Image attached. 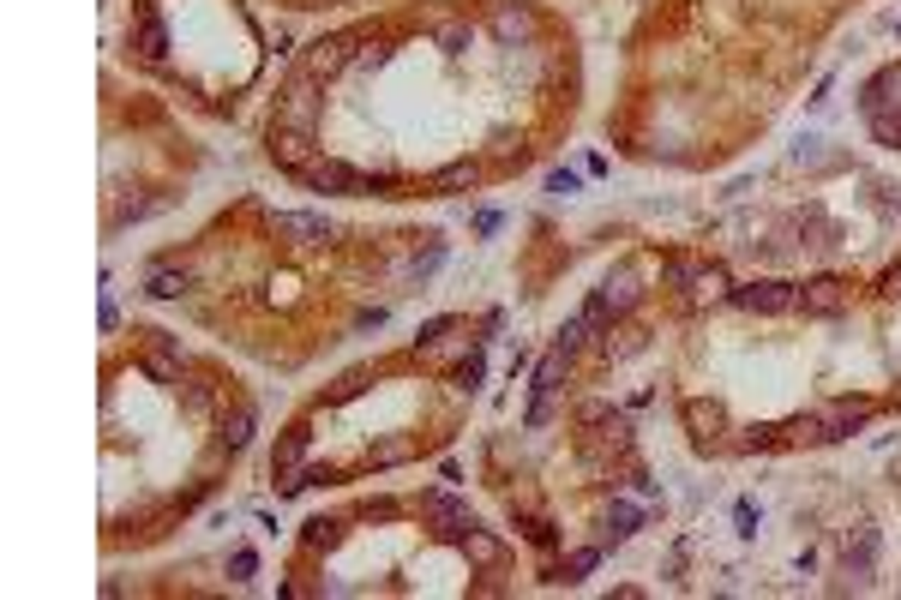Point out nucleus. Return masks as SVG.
Segmentation results:
<instances>
[{"mask_svg": "<svg viewBox=\"0 0 901 600\" xmlns=\"http://www.w3.org/2000/svg\"><path fill=\"white\" fill-rule=\"evenodd\" d=\"M728 300L739 313L781 318V313H800V283H739V288H728Z\"/></svg>", "mask_w": 901, "mask_h": 600, "instance_id": "f257e3e1", "label": "nucleus"}, {"mask_svg": "<svg viewBox=\"0 0 901 600\" xmlns=\"http://www.w3.org/2000/svg\"><path fill=\"white\" fill-rule=\"evenodd\" d=\"M877 415V402L872 397H842V402H830V409H817V444H835V439H854L865 420Z\"/></svg>", "mask_w": 901, "mask_h": 600, "instance_id": "f03ea898", "label": "nucleus"}, {"mask_svg": "<svg viewBox=\"0 0 901 600\" xmlns=\"http://www.w3.org/2000/svg\"><path fill=\"white\" fill-rule=\"evenodd\" d=\"M421 516L427 522H439L445 541H463V534L475 529V511L463 499H451V492H421Z\"/></svg>", "mask_w": 901, "mask_h": 600, "instance_id": "7ed1b4c3", "label": "nucleus"}, {"mask_svg": "<svg viewBox=\"0 0 901 600\" xmlns=\"http://www.w3.org/2000/svg\"><path fill=\"white\" fill-rule=\"evenodd\" d=\"M637 306V271L631 264H619L607 283L595 288V300H589V318H607V313H631Z\"/></svg>", "mask_w": 901, "mask_h": 600, "instance_id": "20e7f679", "label": "nucleus"}, {"mask_svg": "<svg viewBox=\"0 0 901 600\" xmlns=\"http://www.w3.org/2000/svg\"><path fill=\"white\" fill-rule=\"evenodd\" d=\"M847 300H854V283H842V276H817V283L800 288V313L805 318H830V313H842Z\"/></svg>", "mask_w": 901, "mask_h": 600, "instance_id": "39448f33", "label": "nucleus"}, {"mask_svg": "<svg viewBox=\"0 0 901 600\" xmlns=\"http://www.w3.org/2000/svg\"><path fill=\"white\" fill-rule=\"evenodd\" d=\"M319 120V97L307 78H295V85H283V97H277V127H295V132H313Z\"/></svg>", "mask_w": 901, "mask_h": 600, "instance_id": "423d86ee", "label": "nucleus"}, {"mask_svg": "<svg viewBox=\"0 0 901 600\" xmlns=\"http://www.w3.org/2000/svg\"><path fill=\"white\" fill-rule=\"evenodd\" d=\"M565 367H571V348H559L553 343V355H541V367H535V409H529V427H541L547 420V397L559 390V378H565Z\"/></svg>", "mask_w": 901, "mask_h": 600, "instance_id": "0eeeda50", "label": "nucleus"}, {"mask_svg": "<svg viewBox=\"0 0 901 600\" xmlns=\"http://www.w3.org/2000/svg\"><path fill=\"white\" fill-rule=\"evenodd\" d=\"M271 229H277V241H295V246L330 241V222H325V216H313V211H277Z\"/></svg>", "mask_w": 901, "mask_h": 600, "instance_id": "6e6552de", "label": "nucleus"}, {"mask_svg": "<svg viewBox=\"0 0 901 600\" xmlns=\"http://www.w3.org/2000/svg\"><path fill=\"white\" fill-rule=\"evenodd\" d=\"M307 186L313 192H361V174L349 169V162H337V157H319V162H307Z\"/></svg>", "mask_w": 901, "mask_h": 600, "instance_id": "1a4fd4ad", "label": "nucleus"}, {"mask_svg": "<svg viewBox=\"0 0 901 600\" xmlns=\"http://www.w3.org/2000/svg\"><path fill=\"white\" fill-rule=\"evenodd\" d=\"M859 102H865V115H901V60L877 72L872 85H865V97H859Z\"/></svg>", "mask_w": 901, "mask_h": 600, "instance_id": "9d476101", "label": "nucleus"}, {"mask_svg": "<svg viewBox=\"0 0 901 600\" xmlns=\"http://www.w3.org/2000/svg\"><path fill=\"white\" fill-rule=\"evenodd\" d=\"M493 36H499V43H529V36H535V13L523 6V0L493 6Z\"/></svg>", "mask_w": 901, "mask_h": 600, "instance_id": "9b49d317", "label": "nucleus"}, {"mask_svg": "<svg viewBox=\"0 0 901 600\" xmlns=\"http://www.w3.org/2000/svg\"><path fill=\"white\" fill-rule=\"evenodd\" d=\"M132 48H139L144 60H162V55H169V30H162V18H157V6H151V0H139V30H132Z\"/></svg>", "mask_w": 901, "mask_h": 600, "instance_id": "f8f14e48", "label": "nucleus"}, {"mask_svg": "<svg viewBox=\"0 0 901 600\" xmlns=\"http://www.w3.org/2000/svg\"><path fill=\"white\" fill-rule=\"evenodd\" d=\"M463 558L481 564V571H499V564H505V541H499V534H487V529H469V534H463Z\"/></svg>", "mask_w": 901, "mask_h": 600, "instance_id": "ddd939ff", "label": "nucleus"}, {"mask_svg": "<svg viewBox=\"0 0 901 600\" xmlns=\"http://www.w3.org/2000/svg\"><path fill=\"white\" fill-rule=\"evenodd\" d=\"M649 516H644V504H631V499H613L607 504V529H613V541H625V534H637Z\"/></svg>", "mask_w": 901, "mask_h": 600, "instance_id": "4468645a", "label": "nucleus"}, {"mask_svg": "<svg viewBox=\"0 0 901 600\" xmlns=\"http://www.w3.org/2000/svg\"><path fill=\"white\" fill-rule=\"evenodd\" d=\"M295 469H307V432H288L271 457V474H295Z\"/></svg>", "mask_w": 901, "mask_h": 600, "instance_id": "2eb2a0df", "label": "nucleus"}, {"mask_svg": "<svg viewBox=\"0 0 901 600\" xmlns=\"http://www.w3.org/2000/svg\"><path fill=\"white\" fill-rule=\"evenodd\" d=\"M595 564H601V546H577V553H571V558H565V564L553 571V583H583V576L595 571Z\"/></svg>", "mask_w": 901, "mask_h": 600, "instance_id": "dca6fc26", "label": "nucleus"}, {"mask_svg": "<svg viewBox=\"0 0 901 600\" xmlns=\"http://www.w3.org/2000/svg\"><path fill=\"white\" fill-rule=\"evenodd\" d=\"M691 295L697 300H709V295H728V271H721V264H691Z\"/></svg>", "mask_w": 901, "mask_h": 600, "instance_id": "f3484780", "label": "nucleus"}, {"mask_svg": "<svg viewBox=\"0 0 901 600\" xmlns=\"http://www.w3.org/2000/svg\"><path fill=\"white\" fill-rule=\"evenodd\" d=\"M343 67V43H313L307 48V78H330Z\"/></svg>", "mask_w": 901, "mask_h": 600, "instance_id": "a211bd4d", "label": "nucleus"}, {"mask_svg": "<svg viewBox=\"0 0 901 600\" xmlns=\"http://www.w3.org/2000/svg\"><path fill=\"white\" fill-rule=\"evenodd\" d=\"M186 288H193V276H186V271H151L144 295H157V300H181Z\"/></svg>", "mask_w": 901, "mask_h": 600, "instance_id": "6ab92c4d", "label": "nucleus"}, {"mask_svg": "<svg viewBox=\"0 0 901 600\" xmlns=\"http://www.w3.org/2000/svg\"><path fill=\"white\" fill-rule=\"evenodd\" d=\"M686 420H691V432H697V439H709V432L721 427V402H703V397H691V402H686Z\"/></svg>", "mask_w": 901, "mask_h": 600, "instance_id": "aec40b11", "label": "nucleus"}, {"mask_svg": "<svg viewBox=\"0 0 901 600\" xmlns=\"http://www.w3.org/2000/svg\"><path fill=\"white\" fill-rule=\"evenodd\" d=\"M475 181H481V169H475V162H451V169L433 174V186H439V192H457V186H475Z\"/></svg>", "mask_w": 901, "mask_h": 600, "instance_id": "412c9836", "label": "nucleus"}, {"mask_svg": "<svg viewBox=\"0 0 901 600\" xmlns=\"http://www.w3.org/2000/svg\"><path fill=\"white\" fill-rule=\"evenodd\" d=\"M246 439H253V409H235V415L223 420V444H229V450H241Z\"/></svg>", "mask_w": 901, "mask_h": 600, "instance_id": "4be33fe9", "label": "nucleus"}, {"mask_svg": "<svg viewBox=\"0 0 901 600\" xmlns=\"http://www.w3.org/2000/svg\"><path fill=\"white\" fill-rule=\"evenodd\" d=\"M337 522H330V516H313V522H307V546H337Z\"/></svg>", "mask_w": 901, "mask_h": 600, "instance_id": "5701e85b", "label": "nucleus"}, {"mask_svg": "<svg viewBox=\"0 0 901 600\" xmlns=\"http://www.w3.org/2000/svg\"><path fill=\"white\" fill-rule=\"evenodd\" d=\"M589 325H595V318L589 313H577V318H565V330H559V348H577L589 336Z\"/></svg>", "mask_w": 901, "mask_h": 600, "instance_id": "b1692460", "label": "nucleus"}, {"mask_svg": "<svg viewBox=\"0 0 901 600\" xmlns=\"http://www.w3.org/2000/svg\"><path fill=\"white\" fill-rule=\"evenodd\" d=\"M523 534H529L535 546H553V541H559V529L547 522V516H523Z\"/></svg>", "mask_w": 901, "mask_h": 600, "instance_id": "393cba45", "label": "nucleus"}, {"mask_svg": "<svg viewBox=\"0 0 901 600\" xmlns=\"http://www.w3.org/2000/svg\"><path fill=\"white\" fill-rule=\"evenodd\" d=\"M733 522H739V534L751 541V534H758V504H751V499H739V504H733Z\"/></svg>", "mask_w": 901, "mask_h": 600, "instance_id": "a878e982", "label": "nucleus"}, {"mask_svg": "<svg viewBox=\"0 0 901 600\" xmlns=\"http://www.w3.org/2000/svg\"><path fill=\"white\" fill-rule=\"evenodd\" d=\"M229 571H235V583H253V571H258V558H253V553H246V546H241V553H235V558H229Z\"/></svg>", "mask_w": 901, "mask_h": 600, "instance_id": "bb28decb", "label": "nucleus"}, {"mask_svg": "<svg viewBox=\"0 0 901 600\" xmlns=\"http://www.w3.org/2000/svg\"><path fill=\"white\" fill-rule=\"evenodd\" d=\"M439 43L451 48V55H457V48H469V25H445V30H439Z\"/></svg>", "mask_w": 901, "mask_h": 600, "instance_id": "cd10ccee", "label": "nucleus"}, {"mask_svg": "<svg viewBox=\"0 0 901 600\" xmlns=\"http://www.w3.org/2000/svg\"><path fill=\"white\" fill-rule=\"evenodd\" d=\"M457 385H463V390H475V385H481V355H469V360L457 367Z\"/></svg>", "mask_w": 901, "mask_h": 600, "instance_id": "c85d7f7f", "label": "nucleus"}, {"mask_svg": "<svg viewBox=\"0 0 901 600\" xmlns=\"http://www.w3.org/2000/svg\"><path fill=\"white\" fill-rule=\"evenodd\" d=\"M547 192H577V174L571 169H553V174H547Z\"/></svg>", "mask_w": 901, "mask_h": 600, "instance_id": "c756f323", "label": "nucleus"}, {"mask_svg": "<svg viewBox=\"0 0 901 600\" xmlns=\"http://www.w3.org/2000/svg\"><path fill=\"white\" fill-rule=\"evenodd\" d=\"M115 318H120V306H115V295L102 288V330H115Z\"/></svg>", "mask_w": 901, "mask_h": 600, "instance_id": "7c9ffc66", "label": "nucleus"}, {"mask_svg": "<svg viewBox=\"0 0 901 600\" xmlns=\"http://www.w3.org/2000/svg\"><path fill=\"white\" fill-rule=\"evenodd\" d=\"M877 295H901V264H896V271H884V283H877Z\"/></svg>", "mask_w": 901, "mask_h": 600, "instance_id": "2f4dec72", "label": "nucleus"}]
</instances>
